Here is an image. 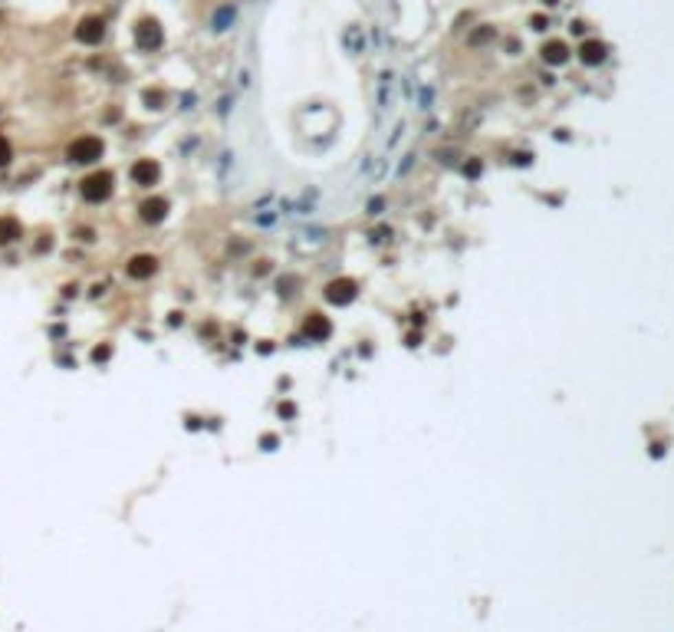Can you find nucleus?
<instances>
[{"instance_id": "2", "label": "nucleus", "mask_w": 674, "mask_h": 632, "mask_svg": "<svg viewBox=\"0 0 674 632\" xmlns=\"http://www.w3.org/2000/svg\"><path fill=\"white\" fill-rule=\"evenodd\" d=\"M162 40H165V33H162V23H158L155 17H142V20L135 23V43H138V50L151 53V50L162 46Z\"/></svg>"}, {"instance_id": "4", "label": "nucleus", "mask_w": 674, "mask_h": 632, "mask_svg": "<svg viewBox=\"0 0 674 632\" xmlns=\"http://www.w3.org/2000/svg\"><path fill=\"white\" fill-rule=\"evenodd\" d=\"M102 36H105V20L102 17H83L79 20V27H76V40L79 43H86V46H96V43H102Z\"/></svg>"}, {"instance_id": "10", "label": "nucleus", "mask_w": 674, "mask_h": 632, "mask_svg": "<svg viewBox=\"0 0 674 632\" xmlns=\"http://www.w3.org/2000/svg\"><path fill=\"white\" fill-rule=\"evenodd\" d=\"M539 56H543V63H550V66H563V63L569 60V46L563 43V40H550V43H543Z\"/></svg>"}, {"instance_id": "3", "label": "nucleus", "mask_w": 674, "mask_h": 632, "mask_svg": "<svg viewBox=\"0 0 674 632\" xmlns=\"http://www.w3.org/2000/svg\"><path fill=\"white\" fill-rule=\"evenodd\" d=\"M79 191H83V198H86V201L99 204V201H105V198L112 195V175H109V171H92V175H86V178H83Z\"/></svg>"}, {"instance_id": "1", "label": "nucleus", "mask_w": 674, "mask_h": 632, "mask_svg": "<svg viewBox=\"0 0 674 632\" xmlns=\"http://www.w3.org/2000/svg\"><path fill=\"white\" fill-rule=\"evenodd\" d=\"M102 138L99 136H79L73 138V145L66 149V155H69V162H76V165H92V162H99L102 158Z\"/></svg>"}, {"instance_id": "18", "label": "nucleus", "mask_w": 674, "mask_h": 632, "mask_svg": "<svg viewBox=\"0 0 674 632\" xmlns=\"http://www.w3.org/2000/svg\"><path fill=\"white\" fill-rule=\"evenodd\" d=\"M260 445H263V452H273V448H276V435H263L260 438Z\"/></svg>"}, {"instance_id": "11", "label": "nucleus", "mask_w": 674, "mask_h": 632, "mask_svg": "<svg viewBox=\"0 0 674 632\" xmlns=\"http://www.w3.org/2000/svg\"><path fill=\"white\" fill-rule=\"evenodd\" d=\"M605 43H599V40H585L583 46H579V60L585 63V66H599L602 60H605Z\"/></svg>"}, {"instance_id": "5", "label": "nucleus", "mask_w": 674, "mask_h": 632, "mask_svg": "<svg viewBox=\"0 0 674 632\" xmlns=\"http://www.w3.org/2000/svg\"><path fill=\"white\" fill-rule=\"evenodd\" d=\"M356 280H349V277H339V280H332L329 286H326V300L336 303V306H349V303L356 300Z\"/></svg>"}, {"instance_id": "7", "label": "nucleus", "mask_w": 674, "mask_h": 632, "mask_svg": "<svg viewBox=\"0 0 674 632\" xmlns=\"http://www.w3.org/2000/svg\"><path fill=\"white\" fill-rule=\"evenodd\" d=\"M155 271H158V260L151 254H135L132 260L125 264V273H129L132 280H149Z\"/></svg>"}, {"instance_id": "16", "label": "nucleus", "mask_w": 674, "mask_h": 632, "mask_svg": "<svg viewBox=\"0 0 674 632\" xmlns=\"http://www.w3.org/2000/svg\"><path fill=\"white\" fill-rule=\"evenodd\" d=\"M112 359V346H96L92 349V362H109Z\"/></svg>"}, {"instance_id": "14", "label": "nucleus", "mask_w": 674, "mask_h": 632, "mask_svg": "<svg viewBox=\"0 0 674 632\" xmlns=\"http://www.w3.org/2000/svg\"><path fill=\"white\" fill-rule=\"evenodd\" d=\"M494 36H497V30H494V27H483V30H477V33H474V36H470V43H474V46H480V43H487V40H494Z\"/></svg>"}, {"instance_id": "12", "label": "nucleus", "mask_w": 674, "mask_h": 632, "mask_svg": "<svg viewBox=\"0 0 674 632\" xmlns=\"http://www.w3.org/2000/svg\"><path fill=\"white\" fill-rule=\"evenodd\" d=\"M20 234H23V227H20V221H17V218H0V244L17 241Z\"/></svg>"}, {"instance_id": "6", "label": "nucleus", "mask_w": 674, "mask_h": 632, "mask_svg": "<svg viewBox=\"0 0 674 632\" xmlns=\"http://www.w3.org/2000/svg\"><path fill=\"white\" fill-rule=\"evenodd\" d=\"M303 333H306V339H313V343H323V339H329V336H332L329 316L309 313L306 319H303Z\"/></svg>"}, {"instance_id": "9", "label": "nucleus", "mask_w": 674, "mask_h": 632, "mask_svg": "<svg viewBox=\"0 0 674 632\" xmlns=\"http://www.w3.org/2000/svg\"><path fill=\"white\" fill-rule=\"evenodd\" d=\"M142 221L145 224H162L168 218V201L165 198H149V201H142Z\"/></svg>"}, {"instance_id": "15", "label": "nucleus", "mask_w": 674, "mask_h": 632, "mask_svg": "<svg viewBox=\"0 0 674 632\" xmlns=\"http://www.w3.org/2000/svg\"><path fill=\"white\" fill-rule=\"evenodd\" d=\"M10 158H14V149H10V142H7V138L0 136V168L7 165Z\"/></svg>"}, {"instance_id": "13", "label": "nucleus", "mask_w": 674, "mask_h": 632, "mask_svg": "<svg viewBox=\"0 0 674 632\" xmlns=\"http://www.w3.org/2000/svg\"><path fill=\"white\" fill-rule=\"evenodd\" d=\"M142 99H145V105H149V109H162V103H165V96H162L158 89H145V96H142Z\"/></svg>"}, {"instance_id": "19", "label": "nucleus", "mask_w": 674, "mask_h": 632, "mask_svg": "<svg viewBox=\"0 0 674 632\" xmlns=\"http://www.w3.org/2000/svg\"><path fill=\"white\" fill-rule=\"evenodd\" d=\"M464 171L470 175V178H477V175H480V165H477V162H470V165H464Z\"/></svg>"}, {"instance_id": "17", "label": "nucleus", "mask_w": 674, "mask_h": 632, "mask_svg": "<svg viewBox=\"0 0 674 632\" xmlns=\"http://www.w3.org/2000/svg\"><path fill=\"white\" fill-rule=\"evenodd\" d=\"M530 23H533V30H546V27H550V17L536 14V17H530Z\"/></svg>"}, {"instance_id": "20", "label": "nucleus", "mask_w": 674, "mask_h": 632, "mask_svg": "<svg viewBox=\"0 0 674 632\" xmlns=\"http://www.w3.org/2000/svg\"><path fill=\"white\" fill-rule=\"evenodd\" d=\"M543 3H550V7H553V3H556V0H543Z\"/></svg>"}, {"instance_id": "8", "label": "nucleus", "mask_w": 674, "mask_h": 632, "mask_svg": "<svg viewBox=\"0 0 674 632\" xmlns=\"http://www.w3.org/2000/svg\"><path fill=\"white\" fill-rule=\"evenodd\" d=\"M158 175H162V168H158V162H151V158H138L132 165V181L142 185V188H151L158 181Z\"/></svg>"}]
</instances>
